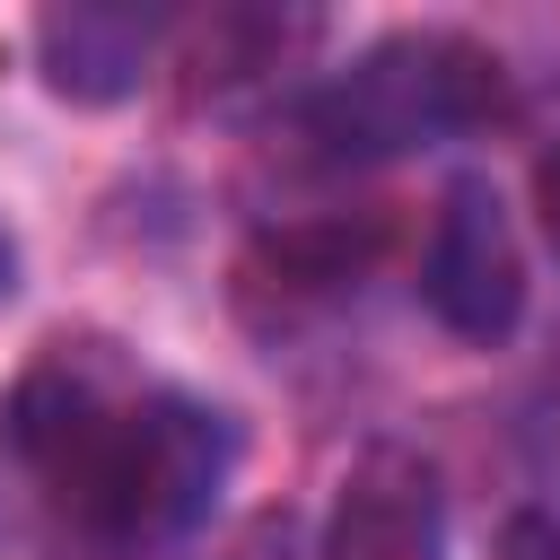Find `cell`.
I'll return each instance as SVG.
<instances>
[{"label": "cell", "mask_w": 560, "mask_h": 560, "mask_svg": "<svg viewBox=\"0 0 560 560\" xmlns=\"http://www.w3.org/2000/svg\"><path fill=\"white\" fill-rule=\"evenodd\" d=\"M0 438L52 516L114 560L192 542L236 464L228 411L149 385L105 332H52L0 394Z\"/></svg>", "instance_id": "6da1fadb"}, {"label": "cell", "mask_w": 560, "mask_h": 560, "mask_svg": "<svg viewBox=\"0 0 560 560\" xmlns=\"http://www.w3.org/2000/svg\"><path fill=\"white\" fill-rule=\"evenodd\" d=\"M534 210H542V236L560 245V140L534 158Z\"/></svg>", "instance_id": "30bf717a"}, {"label": "cell", "mask_w": 560, "mask_h": 560, "mask_svg": "<svg viewBox=\"0 0 560 560\" xmlns=\"http://www.w3.org/2000/svg\"><path fill=\"white\" fill-rule=\"evenodd\" d=\"M376 262V228H350V219H298V228H271L254 254H245V298H280V306H306V298H341L359 289V271Z\"/></svg>", "instance_id": "52a82bcc"}, {"label": "cell", "mask_w": 560, "mask_h": 560, "mask_svg": "<svg viewBox=\"0 0 560 560\" xmlns=\"http://www.w3.org/2000/svg\"><path fill=\"white\" fill-rule=\"evenodd\" d=\"M324 35V18L306 9H210V18H175V70L192 79V96H236L262 88L271 70H289L306 44Z\"/></svg>", "instance_id": "8992f818"}, {"label": "cell", "mask_w": 560, "mask_h": 560, "mask_svg": "<svg viewBox=\"0 0 560 560\" xmlns=\"http://www.w3.org/2000/svg\"><path fill=\"white\" fill-rule=\"evenodd\" d=\"M490 114H508V61L455 26H402L368 44L350 70H332L298 105V131L315 140V158L359 166V158H402L455 131H481Z\"/></svg>", "instance_id": "7a4b0ae2"}, {"label": "cell", "mask_w": 560, "mask_h": 560, "mask_svg": "<svg viewBox=\"0 0 560 560\" xmlns=\"http://www.w3.org/2000/svg\"><path fill=\"white\" fill-rule=\"evenodd\" d=\"M289 542H298V525H289V508H254L210 560H289Z\"/></svg>", "instance_id": "ba28073f"}, {"label": "cell", "mask_w": 560, "mask_h": 560, "mask_svg": "<svg viewBox=\"0 0 560 560\" xmlns=\"http://www.w3.org/2000/svg\"><path fill=\"white\" fill-rule=\"evenodd\" d=\"M18 289V245H9V228H0V298Z\"/></svg>", "instance_id": "8fae6325"}, {"label": "cell", "mask_w": 560, "mask_h": 560, "mask_svg": "<svg viewBox=\"0 0 560 560\" xmlns=\"http://www.w3.org/2000/svg\"><path fill=\"white\" fill-rule=\"evenodd\" d=\"M166 35H175L166 9H140V0H70V9H44L35 18V70L70 105H122L158 70Z\"/></svg>", "instance_id": "5b68a950"}, {"label": "cell", "mask_w": 560, "mask_h": 560, "mask_svg": "<svg viewBox=\"0 0 560 560\" xmlns=\"http://www.w3.org/2000/svg\"><path fill=\"white\" fill-rule=\"evenodd\" d=\"M315 560H446V490H438V464L420 446H359L341 490H332V516H324V551Z\"/></svg>", "instance_id": "277c9868"}, {"label": "cell", "mask_w": 560, "mask_h": 560, "mask_svg": "<svg viewBox=\"0 0 560 560\" xmlns=\"http://www.w3.org/2000/svg\"><path fill=\"white\" fill-rule=\"evenodd\" d=\"M490 560H560V525L542 516V508H516L508 525H499V551Z\"/></svg>", "instance_id": "9c48e42d"}, {"label": "cell", "mask_w": 560, "mask_h": 560, "mask_svg": "<svg viewBox=\"0 0 560 560\" xmlns=\"http://www.w3.org/2000/svg\"><path fill=\"white\" fill-rule=\"evenodd\" d=\"M420 306L472 350L516 332V315H525V245H516V219H508L490 175H455L446 184V201L429 219V245H420Z\"/></svg>", "instance_id": "3957f363"}]
</instances>
